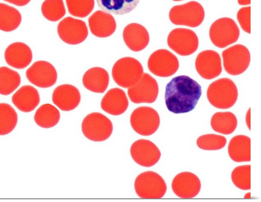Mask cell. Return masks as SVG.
<instances>
[{"label":"cell","mask_w":261,"mask_h":202,"mask_svg":"<svg viewBox=\"0 0 261 202\" xmlns=\"http://www.w3.org/2000/svg\"><path fill=\"white\" fill-rule=\"evenodd\" d=\"M202 95V87L186 75L173 78L167 85L165 95L168 110L173 114L188 113L193 110Z\"/></svg>","instance_id":"1"},{"label":"cell","mask_w":261,"mask_h":202,"mask_svg":"<svg viewBox=\"0 0 261 202\" xmlns=\"http://www.w3.org/2000/svg\"><path fill=\"white\" fill-rule=\"evenodd\" d=\"M207 97L210 104L215 108L229 109L237 100L238 89L234 83L230 79H221L213 82L209 86Z\"/></svg>","instance_id":"2"},{"label":"cell","mask_w":261,"mask_h":202,"mask_svg":"<svg viewBox=\"0 0 261 202\" xmlns=\"http://www.w3.org/2000/svg\"><path fill=\"white\" fill-rule=\"evenodd\" d=\"M144 74L141 63L132 57H124L119 59L114 64L112 76L119 86L128 88L135 85Z\"/></svg>","instance_id":"3"},{"label":"cell","mask_w":261,"mask_h":202,"mask_svg":"<svg viewBox=\"0 0 261 202\" xmlns=\"http://www.w3.org/2000/svg\"><path fill=\"white\" fill-rule=\"evenodd\" d=\"M169 17L173 24L197 28L204 19L205 11L199 3L191 2L173 7L169 12Z\"/></svg>","instance_id":"4"},{"label":"cell","mask_w":261,"mask_h":202,"mask_svg":"<svg viewBox=\"0 0 261 202\" xmlns=\"http://www.w3.org/2000/svg\"><path fill=\"white\" fill-rule=\"evenodd\" d=\"M135 188L137 195L144 199L162 198L167 191L164 179L153 171H146L139 175Z\"/></svg>","instance_id":"5"},{"label":"cell","mask_w":261,"mask_h":202,"mask_svg":"<svg viewBox=\"0 0 261 202\" xmlns=\"http://www.w3.org/2000/svg\"><path fill=\"white\" fill-rule=\"evenodd\" d=\"M85 137L94 142H103L110 138L113 131V124L105 115L93 112L87 116L82 124Z\"/></svg>","instance_id":"6"},{"label":"cell","mask_w":261,"mask_h":202,"mask_svg":"<svg viewBox=\"0 0 261 202\" xmlns=\"http://www.w3.org/2000/svg\"><path fill=\"white\" fill-rule=\"evenodd\" d=\"M240 30L231 18H221L216 20L211 27L210 37L215 46L224 48L237 41Z\"/></svg>","instance_id":"7"},{"label":"cell","mask_w":261,"mask_h":202,"mask_svg":"<svg viewBox=\"0 0 261 202\" xmlns=\"http://www.w3.org/2000/svg\"><path fill=\"white\" fill-rule=\"evenodd\" d=\"M133 129L143 136L155 133L160 125L158 112L149 107H140L135 109L130 118Z\"/></svg>","instance_id":"8"},{"label":"cell","mask_w":261,"mask_h":202,"mask_svg":"<svg viewBox=\"0 0 261 202\" xmlns=\"http://www.w3.org/2000/svg\"><path fill=\"white\" fill-rule=\"evenodd\" d=\"M147 66L152 74L159 77L167 78L177 72L179 62L175 55L167 50L160 49L150 55Z\"/></svg>","instance_id":"9"},{"label":"cell","mask_w":261,"mask_h":202,"mask_svg":"<svg viewBox=\"0 0 261 202\" xmlns=\"http://www.w3.org/2000/svg\"><path fill=\"white\" fill-rule=\"evenodd\" d=\"M225 71L230 75H238L245 72L250 65V53L242 44H236L222 54Z\"/></svg>","instance_id":"10"},{"label":"cell","mask_w":261,"mask_h":202,"mask_svg":"<svg viewBox=\"0 0 261 202\" xmlns=\"http://www.w3.org/2000/svg\"><path fill=\"white\" fill-rule=\"evenodd\" d=\"M168 46L182 56L194 54L198 49V37L192 30L176 29L171 31L167 38Z\"/></svg>","instance_id":"11"},{"label":"cell","mask_w":261,"mask_h":202,"mask_svg":"<svg viewBox=\"0 0 261 202\" xmlns=\"http://www.w3.org/2000/svg\"><path fill=\"white\" fill-rule=\"evenodd\" d=\"M159 93L156 80L148 73H144L140 80L134 86L128 88L127 94L135 104L154 103Z\"/></svg>","instance_id":"12"},{"label":"cell","mask_w":261,"mask_h":202,"mask_svg":"<svg viewBox=\"0 0 261 202\" xmlns=\"http://www.w3.org/2000/svg\"><path fill=\"white\" fill-rule=\"evenodd\" d=\"M58 33L65 43L76 45L86 40L88 36L89 31L85 21L67 17L59 22Z\"/></svg>","instance_id":"13"},{"label":"cell","mask_w":261,"mask_h":202,"mask_svg":"<svg viewBox=\"0 0 261 202\" xmlns=\"http://www.w3.org/2000/svg\"><path fill=\"white\" fill-rule=\"evenodd\" d=\"M27 77L34 85L46 88L56 83L58 74L55 67L51 63L39 61L35 62L27 71Z\"/></svg>","instance_id":"14"},{"label":"cell","mask_w":261,"mask_h":202,"mask_svg":"<svg viewBox=\"0 0 261 202\" xmlns=\"http://www.w3.org/2000/svg\"><path fill=\"white\" fill-rule=\"evenodd\" d=\"M130 155L136 163L144 167H150L160 161L161 153L153 142L141 139L136 141L130 149Z\"/></svg>","instance_id":"15"},{"label":"cell","mask_w":261,"mask_h":202,"mask_svg":"<svg viewBox=\"0 0 261 202\" xmlns=\"http://www.w3.org/2000/svg\"><path fill=\"white\" fill-rule=\"evenodd\" d=\"M195 68L199 74L205 80H212L222 72L221 58L213 50L200 53L195 60Z\"/></svg>","instance_id":"16"},{"label":"cell","mask_w":261,"mask_h":202,"mask_svg":"<svg viewBox=\"0 0 261 202\" xmlns=\"http://www.w3.org/2000/svg\"><path fill=\"white\" fill-rule=\"evenodd\" d=\"M171 187L177 196L192 198L200 192L201 184L197 175L190 172H184L174 178Z\"/></svg>","instance_id":"17"},{"label":"cell","mask_w":261,"mask_h":202,"mask_svg":"<svg viewBox=\"0 0 261 202\" xmlns=\"http://www.w3.org/2000/svg\"><path fill=\"white\" fill-rule=\"evenodd\" d=\"M81 94L73 85L64 84L58 86L53 94L54 104L61 110L71 111L75 109L81 102Z\"/></svg>","instance_id":"18"},{"label":"cell","mask_w":261,"mask_h":202,"mask_svg":"<svg viewBox=\"0 0 261 202\" xmlns=\"http://www.w3.org/2000/svg\"><path fill=\"white\" fill-rule=\"evenodd\" d=\"M89 24L91 33L99 38L112 36L117 29L114 16L102 11H97L93 13L89 19Z\"/></svg>","instance_id":"19"},{"label":"cell","mask_w":261,"mask_h":202,"mask_svg":"<svg viewBox=\"0 0 261 202\" xmlns=\"http://www.w3.org/2000/svg\"><path fill=\"white\" fill-rule=\"evenodd\" d=\"M123 38L127 47L134 52L144 50L149 42L148 31L143 26L138 23L127 26L123 30Z\"/></svg>","instance_id":"20"},{"label":"cell","mask_w":261,"mask_h":202,"mask_svg":"<svg viewBox=\"0 0 261 202\" xmlns=\"http://www.w3.org/2000/svg\"><path fill=\"white\" fill-rule=\"evenodd\" d=\"M5 56L8 65L17 69L26 68L33 60L31 48L23 42H15L10 44L5 52Z\"/></svg>","instance_id":"21"},{"label":"cell","mask_w":261,"mask_h":202,"mask_svg":"<svg viewBox=\"0 0 261 202\" xmlns=\"http://www.w3.org/2000/svg\"><path fill=\"white\" fill-rule=\"evenodd\" d=\"M128 107V100L125 93L119 88H112L102 99L101 109L107 113L119 116L124 113Z\"/></svg>","instance_id":"22"},{"label":"cell","mask_w":261,"mask_h":202,"mask_svg":"<svg viewBox=\"0 0 261 202\" xmlns=\"http://www.w3.org/2000/svg\"><path fill=\"white\" fill-rule=\"evenodd\" d=\"M12 102L20 111L30 112L40 103L37 90L32 86L25 85L20 88L12 96Z\"/></svg>","instance_id":"23"},{"label":"cell","mask_w":261,"mask_h":202,"mask_svg":"<svg viewBox=\"0 0 261 202\" xmlns=\"http://www.w3.org/2000/svg\"><path fill=\"white\" fill-rule=\"evenodd\" d=\"M83 84L87 89L92 92L103 93L110 84V75L101 67H93L84 74Z\"/></svg>","instance_id":"24"},{"label":"cell","mask_w":261,"mask_h":202,"mask_svg":"<svg viewBox=\"0 0 261 202\" xmlns=\"http://www.w3.org/2000/svg\"><path fill=\"white\" fill-rule=\"evenodd\" d=\"M228 154L231 159L235 162H250V139L243 135L233 137L228 145Z\"/></svg>","instance_id":"25"},{"label":"cell","mask_w":261,"mask_h":202,"mask_svg":"<svg viewBox=\"0 0 261 202\" xmlns=\"http://www.w3.org/2000/svg\"><path fill=\"white\" fill-rule=\"evenodd\" d=\"M99 8L109 13L124 15L132 12L140 0H96Z\"/></svg>","instance_id":"26"},{"label":"cell","mask_w":261,"mask_h":202,"mask_svg":"<svg viewBox=\"0 0 261 202\" xmlns=\"http://www.w3.org/2000/svg\"><path fill=\"white\" fill-rule=\"evenodd\" d=\"M237 124L236 116L230 112H217L211 121V127L215 132L225 135L232 134Z\"/></svg>","instance_id":"27"},{"label":"cell","mask_w":261,"mask_h":202,"mask_svg":"<svg viewBox=\"0 0 261 202\" xmlns=\"http://www.w3.org/2000/svg\"><path fill=\"white\" fill-rule=\"evenodd\" d=\"M21 21V15L15 8L0 4V30L10 32L16 30Z\"/></svg>","instance_id":"28"},{"label":"cell","mask_w":261,"mask_h":202,"mask_svg":"<svg viewBox=\"0 0 261 202\" xmlns=\"http://www.w3.org/2000/svg\"><path fill=\"white\" fill-rule=\"evenodd\" d=\"M60 119L59 110L52 105L47 104L40 106L36 112L35 122L39 127L49 129L56 125Z\"/></svg>","instance_id":"29"},{"label":"cell","mask_w":261,"mask_h":202,"mask_svg":"<svg viewBox=\"0 0 261 202\" xmlns=\"http://www.w3.org/2000/svg\"><path fill=\"white\" fill-rule=\"evenodd\" d=\"M21 83L20 75L8 67H0V94L7 96L14 92Z\"/></svg>","instance_id":"30"},{"label":"cell","mask_w":261,"mask_h":202,"mask_svg":"<svg viewBox=\"0 0 261 202\" xmlns=\"http://www.w3.org/2000/svg\"><path fill=\"white\" fill-rule=\"evenodd\" d=\"M18 117L15 109L8 104H0V136L10 133L16 127Z\"/></svg>","instance_id":"31"},{"label":"cell","mask_w":261,"mask_h":202,"mask_svg":"<svg viewBox=\"0 0 261 202\" xmlns=\"http://www.w3.org/2000/svg\"><path fill=\"white\" fill-rule=\"evenodd\" d=\"M43 16L51 21H57L66 14L63 0H45L42 5Z\"/></svg>","instance_id":"32"},{"label":"cell","mask_w":261,"mask_h":202,"mask_svg":"<svg viewBox=\"0 0 261 202\" xmlns=\"http://www.w3.org/2000/svg\"><path fill=\"white\" fill-rule=\"evenodd\" d=\"M69 13L75 17L85 18L95 7V0H65Z\"/></svg>","instance_id":"33"},{"label":"cell","mask_w":261,"mask_h":202,"mask_svg":"<svg viewBox=\"0 0 261 202\" xmlns=\"http://www.w3.org/2000/svg\"><path fill=\"white\" fill-rule=\"evenodd\" d=\"M251 166L245 165L236 167L231 173L233 184L243 190L251 189Z\"/></svg>","instance_id":"34"},{"label":"cell","mask_w":261,"mask_h":202,"mask_svg":"<svg viewBox=\"0 0 261 202\" xmlns=\"http://www.w3.org/2000/svg\"><path fill=\"white\" fill-rule=\"evenodd\" d=\"M227 143L226 139L220 135L206 134L200 137L197 141L198 146L205 150H216L224 148Z\"/></svg>","instance_id":"35"},{"label":"cell","mask_w":261,"mask_h":202,"mask_svg":"<svg viewBox=\"0 0 261 202\" xmlns=\"http://www.w3.org/2000/svg\"><path fill=\"white\" fill-rule=\"evenodd\" d=\"M251 7L243 8L237 13V19L242 29L246 33L251 34L250 28Z\"/></svg>","instance_id":"36"},{"label":"cell","mask_w":261,"mask_h":202,"mask_svg":"<svg viewBox=\"0 0 261 202\" xmlns=\"http://www.w3.org/2000/svg\"><path fill=\"white\" fill-rule=\"evenodd\" d=\"M4 1L18 7H23L28 5L31 0H4Z\"/></svg>","instance_id":"37"},{"label":"cell","mask_w":261,"mask_h":202,"mask_svg":"<svg viewBox=\"0 0 261 202\" xmlns=\"http://www.w3.org/2000/svg\"><path fill=\"white\" fill-rule=\"evenodd\" d=\"M238 3L241 6H247L251 4V0H238Z\"/></svg>","instance_id":"38"},{"label":"cell","mask_w":261,"mask_h":202,"mask_svg":"<svg viewBox=\"0 0 261 202\" xmlns=\"http://www.w3.org/2000/svg\"><path fill=\"white\" fill-rule=\"evenodd\" d=\"M250 109L249 110L248 112V115L246 116V122L248 124V126L249 129H250Z\"/></svg>","instance_id":"39"},{"label":"cell","mask_w":261,"mask_h":202,"mask_svg":"<svg viewBox=\"0 0 261 202\" xmlns=\"http://www.w3.org/2000/svg\"><path fill=\"white\" fill-rule=\"evenodd\" d=\"M172 1H173V2H181V1H183V0H172Z\"/></svg>","instance_id":"40"}]
</instances>
